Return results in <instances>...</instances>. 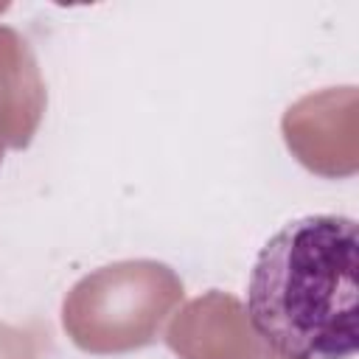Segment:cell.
<instances>
[{"mask_svg":"<svg viewBox=\"0 0 359 359\" xmlns=\"http://www.w3.org/2000/svg\"><path fill=\"white\" fill-rule=\"evenodd\" d=\"M359 238L339 213L286 222L261 247L250 283L252 331L283 359H351L359 345Z\"/></svg>","mask_w":359,"mask_h":359,"instance_id":"obj_1","label":"cell"}]
</instances>
